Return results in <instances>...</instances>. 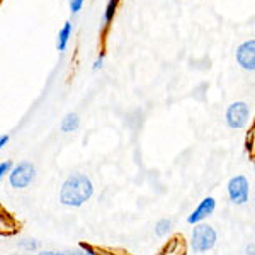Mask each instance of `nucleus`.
Masks as SVG:
<instances>
[{
  "label": "nucleus",
  "mask_w": 255,
  "mask_h": 255,
  "mask_svg": "<svg viewBox=\"0 0 255 255\" xmlns=\"http://www.w3.org/2000/svg\"><path fill=\"white\" fill-rule=\"evenodd\" d=\"M94 194V186L90 179L84 174H73L63 182L60 191L61 204L70 208H80Z\"/></svg>",
  "instance_id": "f257e3e1"
},
{
  "label": "nucleus",
  "mask_w": 255,
  "mask_h": 255,
  "mask_svg": "<svg viewBox=\"0 0 255 255\" xmlns=\"http://www.w3.org/2000/svg\"><path fill=\"white\" fill-rule=\"evenodd\" d=\"M216 244V232L213 226L197 223L192 230V249L197 254L211 250Z\"/></svg>",
  "instance_id": "f03ea898"
},
{
  "label": "nucleus",
  "mask_w": 255,
  "mask_h": 255,
  "mask_svg": "<svg viewBox=\"0 0 255 255\" xmlns=\"http://www.w3.org/2000/svg\"><path fill=\"white\" fill-rule=\"evenodd\" d=\"M249 118H250V108L244 101H237V102H233V104H230L225 113L226 125L232 128V129H240V128H244L247 123H249Z\"/></svg>",
  "instance_id": "7ed1b4c3"
},
{
  "label": "nucleus",
  "mask_w": 255,
  "mask_h": 255,
  "mask_svg": "<svg viewBox=\"0 0 255 255\" xmlns=\"http://www.w3.org/2000/svg\"><path fill=\"white\" fill-rule=\"evenodd\" d=\"M36 177V168L31 162H20L17 167L12 168L9 174V182L14 189H26L31 186Z\"/></svg>",
  "instance_id": "20e7f679"
},
{
  "label": "nucleus",
  "mask_w": 255,
  "mask_h": 255,
  "mask_svg": "<svg viewBox=\"0 0 255 255\" xmlns=\"http://www.w3.org/2000/svg\"><path fill=\"white\" fill-rule=\"evenodd\" d=\"M237 63L247 72H254L255 70V39H247L235 51Z\"/></svg>",
  "instance_id": "39448f33"
},
{
  "label": "nucleus",
  "mask_w": 255,
  "mask_h": 255,
  "mask_svg": "<svg viewBox=\"0 0 255 255\" xmlns=\"http://www.w3.org/2000/svg\"><path fill=\"white\" fill-rule=\"evenodd\" d=\"M228 196L233 204H245L249 201V180L244 175L233 177L228 182Z\"/></svg>",
  "instance_id": "423d86ee"
},
{
  "label": "nucleus",
  "mask_w": 255,
  "mask_h": 255,
  "mask_svg": "<svg viewBox=\"0 0 255 255\" xmlns=\"http://www.w3.org/2000/svg\"><path fill=\"white\" fill-rule=\"evenodd\" d=\"M216 208V201L215 197H204L203 201L199 203V206H197L194 211L189 215L187 218V223L189 225H197L201 223L203 220H206L209 215H213V211H215Z\"/></svg>",
  "instance_id": "0eeeda50"
},
{
  "label": "nucleus",
  "mask_w": 255,
  "mask_h": 255,
  "mask_svg": "<svg viewBox=\"0 0 255 255\" xmlns=\"http://www.w3.org/2000/svg\"><path fill=\"white\" fill-rule=\"evenodd\" d=\"M17 230H19V223L15 221V218L3 206H0V235L10 237L14 233H17Z\"/></svg>",
  "instance_id": "6e6552de"
},
{
  "label": "nucleus",
  "mask_w": 255,
  "mask_h": 255,
  "mask_svg": "<svg viewBox=\"0 0 255 255\" xmlns=\"http://www.w3.org/2000/svg\"><path fill=\"white\" fill-rule=\"evenodd\" d=\"M72 32H73V26L70 20H67V22L61 26V29L58 31V39H56V48H58L60 53L67 51L70 39H72Z\"/></svg>",
  "instance_id": "1a4fd4ad"
},
{
  "label": "nucleus",
  "mask_w": 255,
  "mask_h": 255,
  "mask_svg": "<svg viewBox=\"0 0 255 255\" xmlns=\"http://www.w3.org/2000/svg\"><path fill=\"white\" fill-rule=\"evenodd\" d=\"M160 255H186V244H184L182 237H174L170 242L165 245L163 252Z\"/></svg>",
  "instance_id": "9d476101"
},
{
  "label": "nucleus",
  "mask_w": 255,
  "mask_h": 255,
  "mask_svg": "<svg viewBox=\"0 0 255 255\" xmlns=\"http://www.w3.org/2000/svg\"><path fill=\"white\" fill-rule=\"evenodd\" d=\"M79 126H80V118L75 113H68L63 118V121H61V131L63 133H73V131L79 129Z\"/></svg>",
  "instance_id": "9b49d317"
},
{
  "label": "nucleus",
  "mask_w": 255,
  "mask_h": 255,
  "mask_svg": "<svg viewBox=\"0 0 255 255\" xmlns=\"http://www.w3.org/2000/svg\"><path fill=\"white\" fill-rule=\"evenodd\" d=\"M118 5H119V0H109L108 5H106L104 15H102V27H104V29H108L111 24H113L114 15H116V10H118Z\"/></svg>",
  "instance_id": "f8f14e48"
},
{
  "label": "nucleus",
  "mask_w": 255,
  "mask_h": 255,
  "mask_svg": "<svg viewBox=\"0 0 255 255\" xmlns=\"http://www.w3.org/2000/svg\"><path fill=\"white\" fill-rule=\"evenodd\" d=\"M170 228H172V221L163 218V220H160L157 226H155V233H157L158 237H165L167 233L170 232Z\"/></svg>",
  "instance_id": "ddd939ff"
},
{
  "label": "nucleus",
  "mask_w": 255,
  "mask_h": 255,
  "mask_svg": "<svg viewBox=\"0 0 255 255\" xmlns=\"http://www.w3.org/2000/svg\"><path fill=\"white\" fill-rule=\"evenodd\" d=\"M19 247L26 252H34V250L39 249V242L34 240V238H24V240L19 242Z\"/></svg>",
  "instance_id": "4468645a"
},
{
  "label": "nucleus",
  "mask_w": 255,
  "mask_h": 255,
  "mask_svg": "<svg viewBox=\"0 0 255 255\" xmlns=\"http://www.w3.org/2000/svg\"><path fill=\"white\" fill-rule=\"evenodd\" d=\"M82 7H84V0H70V12H72L73 15L79 14L82 10Z\"/></svg>",
  "instance_id": "2eb2a0df"
},
{
  "label": "nucleus",
  "mask_w": 255,
  "mask_h": 255,
  "mask_svg": "<svg viewBox=\"0 0 255 255\" xmlns=\"http://www.w3.org/2000/svg\"><path fill=\"white\" fill-rule=\"evenodd\" d=\"M12 168V162H2L0 163V180L5 174H9V170Z\"/></svg>",
  "instance_id": "dca6fc26"
},
{
  "label": "nucleus",
  "mask_w": 255,
  "mask_h": 255,
  "mask_svg": "<svg viewBox=\"0 0 255 255\" xmlns=\"http://www.w3.org/2000/svg\"><path fill=\"white\" fill-rule=\"evenodd\" d=\"M102 63H104V53H99V56L96 58V61H94V65H92V70H101Z\"/></svg>",
  "instance_id": "f3484780"
},
{
  "label": "nucleus",
  "mask_w": 255,
  "mask_h": 255,
  "mask_svg": "<svg viewBox=\"0 0 255 255\" xmlns=\"http://www.w3.org/2000/svg\"><path fill=\"white\" fill-rule=\"evenodd\" d=\"M60 255H89L85 250H73V252H60Z\"/></svg>",
  "instance_id": "a211bd4d"
},
{
  "label": "nucleus",
  "mask_w": 255,
  "mask_h": 255,
  "mask_svg": "<svg viewBox=\"0 0 255 255\" xmlns=\"http://www.w3.org/2000/svg\"><path fill=\"white\" fill-rule=\"evenodd\" d=\"M9 139H10L9 134H2V136H0V150H2V148L5 146L7 143H9Z\"/></svg>",
  "instance_id": "6ab92c4d"
},
{
  "label": "nucleus",
  "mask_w": 255,
  "mask_h": 255,
  "mask_svg": "<svg viewBox=\"0 0 255 255\" xmlns=\"http://www.w3.org/2000/svg\"><path fill=\"white\" fill-rule=\"evenodd\" d=\"M38 255H60V252H53V250H41Z\"/></svg>",
  "instance_id": "aec40b11"
}]
</instances>
